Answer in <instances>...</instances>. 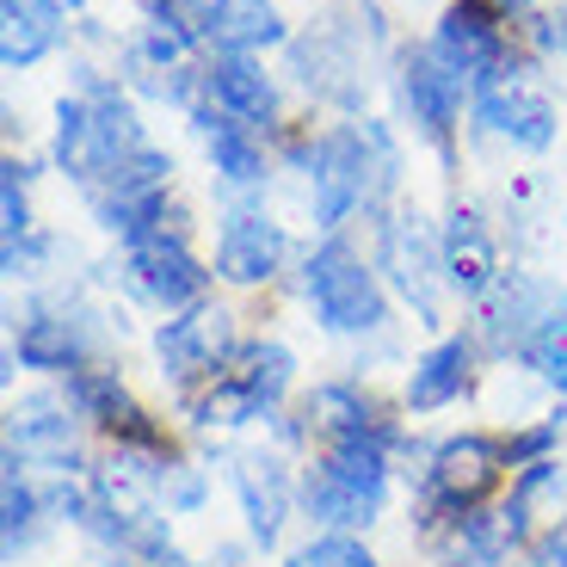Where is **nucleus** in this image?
Segmentation results:
<instances>
[{
	"label": "nucleus",
	"mask_w": 567,
	"mask_h": 567,
	"mask_svg": "<svg viewBox=\"0 0 567 567\" xmlns=\"http://www.w3.org/2000/svg\"><path fill=\"white\" fill-rule=\"evenodd\" d=\"M297 161L309 167V198H315V223L321 228H340L352 210H383V198L395 192V173H401L395 136L383 124H370V117L302 142Z\"/></svg>",
	"instance_id": "obj_1"
},
{
	"label": "nucleus",
	"mask_w": 567,
	"mask_h": 567,
	"mask_svg": "<svg viewBox=\"0 0 567 567\" xmlns=\"http://www.w3.org/2000/svg\"><path fill=\"white\" fill-rule=\"evenodd\" d=\"M136 148H148V136H142L136 112L112 81H86L81 93L56 105V167L81 192L105 185Z\"/></svg>",
	"instance_id": "obj_2"
},
{
	"label": "nucleus",
	"mask_w": 567,
	"mask_h": 567,
	"mask_svg": "<svg viewBox=\"0 0 567 567\" xmlns=\"http://www.w3.org/2000/svg\"><path fill=\"white\" fill-rule=\"evenodd\" d=\"M302 297H309L315 321L327 333H377L389 321V297H383V284H377V271L340 235L309 254V266H302Z\"/></svg>",
	"instance_id": "obj_3"
},
{
	"label": "nucleus",
	"mask_w": 567,
	"mask_h": 567,
	"mask_svg": "<svg viewBox=\"0 0 567 567\" xmlns=\"http://www.w3.org/2000/svg\"><path fill=\"white\" fill-rule=\"evenodd\" d=\"M167 192H173V155L148 142V148H136L105 185H93L86 204H93L105 235H117V241L130 247V241H142V235H155V228L173 223Z\"/></svg>",
	"instance_id": "obj_4"
},
{
	"label": "nucleus",
	"mask_w": 567,
	"mask_h": 567,
	"mask_svg": "<svg viewBox=\"0 0 567 567\" xmlns=\"http://www.w3.org/2000/svg\"><path fill=\"white\" fill-rule=\"evenodd\" d=\"M506 444L487 439V432H463V439H444L439 451L425 456V525L439 518H475L482 499L499 487V468H506Z\"/></svg>",
	"instance_id": "obj_5"
},
{
	"label": "nucleus",
	"mask_w": 567,
	"mask_h": 567,
	"mask_svg": "<svg viewBox=\"0 0 567 567\" xmlns=\"http://www.w3.org/2000/svg\"><path fill=\"white\" fill-rule=\"evenodd\" d=\"M432 50H439L451 69H463L468 86H487V81L518 74V62H512L506 7H494V0H451V7L439 13Z\"/></svg>",
	"instance_id": "obj_6"
},
{
	"label": "nucleus",
	"mask_w": 567,
	"mask_h": 567,
	"mask_svg": "<svg viewBox=\"0 0 567 567\" xmlns=\"http://www.w3.org/2000/svg\"><path fill=\"white\" fill-rule=\"evenodd\" d=\"M235 352H241V346H235V315L216 309V302L179 309L173 321H161V333H155L161 377H167V383H179V389L216 383Z\"/></svg>",
	"instance_id": "obj_7"
},
{
	"label": "nucleus",
	"mask_w": 567,
	"mask_h": 567,
	"mask_svg": "<svg viewBox=\"0 0 567 567\" xmlns=\"http://www.w3.org/2000/svg\"><path fill=\"white\" fill-rule=\"evenodd\" d=\"M377 271L395 284V297L408 302L420 321H439V284H444V259H439V235L425 228L420 210H395L377 235Z\"/></svg>",
	"instance_id": "obj_8"
},
{
	"label": "nucleus",
	"mask_w": 567,
	"mask_h": 567,
	"mask_svg": "<svg viewBox=\"0 0 567 567\" xmlns=\"http://www.w3.org/2000/svg\"><path fill=\"white\" fill-rule=\"evenodd\" d=\"M124 271H130V284H136V297H148L167 315L198 309L204 290H210V271H204V259L185 247L179 228H155V235L130 241L124 247Z\"/></svg>",
	"instance_id": "obj_9"
},
{
	"label": "nucleus",
	"mask_w": 567,
	"mask_h": 567,
	"mask_svg": "<svg viewBox=\"0 0 567 567\" xmlns=\"http://www.w3.org/2000/svg\"><path fill=\"white\" fill-rule=\"evenodd\" d=\"M395 86H401V105H408L413 130H420L425 142L451 148V130H456V117H463V100H475L468 74L451 69L432 43H420V50H401Z\"/></svg>",
	"instance_id": "obj_10"
},
{
	"label": "nucleus",
	"mask_w": 567,
	"mask_h": 567,
	"mask_svg": "<svg viewBox=\"0 0 567 567\" xmlns=\"http://www.w3.org/2000/svg\"><path fill=\"white\" fill-rule=\"evenodd\" d=\"M475 124L487 130V136L512 142V148H525V155H543L555 142V100L543 93V86H530L525 74H506V81H487L475 86Z\"/></svg>",
	"instance_id": "obj_11"
},
{
	"label": "nucleus",
	"mask_w": 567,
	"mask_h": 567,
	"mask_svg": "<svg viewBox=\"0 0 567 567\" xmlns=\"http://www.w3.org/2000/svg\"><path fill=\"white\" fill-rule=\"evenodd\" d=\"M383 494H389V482H377V475H352V468H340L333 456L309 463V468H302V482H297L302 512H309L315 525H327V530H364V525H377Z\"/></svg>",
	"instance_id": "obj_12"
},
{
	"label": "nucleus",
	"mask_w": 567,
	"mask_h": 567,
	"mask_svg": "<svg viewBox=\"0 0 567 567\" xmlns=\"http://www.w3.org/2000/svg\"><path fill=\"white\" fill-rule=\"evenodd\" d=\"M290 62H297L302 86H309L315 100L340 105V112H358V105H364V50H358L352 31L315 25L309 38L290 43Z\"/></svg>",
	"instance_id": "obj_13"
},
{
	"label": "nucleus",
	"mask_w": 567,
	"mask_h": 567,
	"mask_svg": "<svg viewBox=\"0 0 567 567\" xmlns=\"http://www.w3.org/2000/svg\"><path fill=\"white\" fill-rule=\"evenodd\" d=\"M7 456L25 463L31 475H74L81 456H74V425H69V401L31 395L13 408L7 420Z\"/></svg>",
	"instance_id": "obj_14"
},
{
	"label": "nucleus",
	"mask_w": 567,
	"mask_h": 567,
	"mask_svg": "<svg viewBox=\"0 0 567 567\" xmlns=\"http://www.w3.org/2000/svg\"><path fill=\"white\" fill-rule=\"evenodd\" d=\"M290 259V235L266 210H228L216 228V278L228 284H271Z\"/></svg>",
	"instance_id": "obj_15"
},
{
	"label": "nucleus",
	"mask_w": 567,
	"mask_h": 567,
	"mask_svg": "<svg viewBox=\"0 0 567 567\" xmlns=\"http://www.w3.org/2000/svg\"><path fill=\"white\" fill-rule=\"evenodd\" d=\"M439 259H444V290H456L463 302H482L506 271H499V254H494V235L487 223L468 204H456L451 223L439 235Z\"/></svg>",
	"instance_id": "obj_16"
},
{
	"label": "nucleus",
	"mask_w": 567,
	"mask_h": 567,
	"mask_svg": "<svg viewBox=\"0 0 567 567\" xmlns=\"http://www.w3.org/2000/svg\"><path fill=\"white\" fill-rule=\"evenodd\" d=\"M235 494H241V512H247L254 543H278L284 518H290V506H297V482H290L284 456H271V451L235 456Z\"/></svg>",
	"instance_id": "obj_17"
},
{
	"label": "nucleus",
	"mask_w": 567,
	"mask_h": 567,
	"mask_svg": "<svg viewBox=\"0 0 567 567\" xmlns=\"http://www.w3.org/2000/svg\"><path fill=\"white\" fill-rule=\"evenodd\" d=\"M204 81H210V100L223 117H235L247 130L278 124V86H271V74L254 56H210L204 62Z\"/></svg>",
	"instance_id": "obj_18"
},
{
	"label": "nucleus",
	"mask_w": 567,
	"mask_h": 567,
	"mask_svg": "<svg viewBox=\"0 0 567 567\" xmlns=\"http://www.w3.org/2000/svg\"><path fill=\"white\" fill-rule=\"evenodd\" d=\"M204 43L216 56H259L271 43H284V13L271 0H204Z\"/></svg>",
	"instance_id": "obj_19"
},
{
	"label": "nucleus",
	"mask_w": 567,
	"mask_h": 567,
	"mask_svg": "<svg viewBox=\"0 0 567 567\" xmlns=\"http://www.w3.org/2000/svg\"><path fill=\"white\" fill-rule=\"evenodd\" d=\"M555 297H561V290H549V284H537V278H499L494 290H487L482 340L494 346V352H525V340L537 333V321L549 315Z\"/></svg>",
	"instance_id": "obj_20"
},
{
	"label": "nucleus",
	"mask_w": 567,
	"mask_h": 567,
	"mask_svg": "<svg viewBox=\"0 0 567 567\" xmlns=\"http://www.w3.org/2000/svg\"><path fill=\"white\" fill-rule=\"evenodd\" d=\"M192 124L204 130L210 167L223 173L228 185H259V179H266V148H259V130H247V124H235V117H223V112H216L210 81H204L198 105H192Z\"/></svg>",
	"instance_id": "obj_21"
},
{
	"label": "nucleus",
	"mask_w": 567,
	"mask_h": 567,
	"mask_svg": "<svg viewBox=\"0 0 567 567\" xmlns=\"http://www.w3.org/2000/svg\"><path fill=\"white\" fill-rule=\"evenodd\" d=\"M13 358L25 370H43V377H69V370H81V358H86V327H81V315H56V309H38V315H25L19 321V340H13Z\"/></svg>",
	"instance_id": "obj_22"
},
{
	"label": "nucleus",
	"mask_w": 567,
	"mask_h": 567,
	"mask_svg": "<svg viewBox=\"0 0 567 567\" xmlns=\"http://www.w3.org/2000/svg\"><path fill=\"white\" fill-rule=\"evenodd\" d=\"M62 43V7L56 0H0V62L31 69Z\"/></svg>",
	"instance_id": "obj_23"
},
{
	"label": "nucleus",
	"mask_w": 567,
	"mask_h": 567,
	"mask_svg": "<svg viewBox=\"0 0 567 567\" xmlns=\"http://www.w3.org/2000/svg\"><path fill=\"white\" fill-rule=\"evenodd\" d=\"M468 364H475V346H468L463 333H451V340H439L432 352H420L413 358V377H408V408L413 413L451 408L468 389Z\"/></svg>",
	"instance_id": "obj_24"
},
{
	"label": "nucleus",
	"mask_w": 567,
	"mask_h": 567,
	"mask_svg": "<svg viewBox=\"0 0 567 567\" xmlns=\"http://www.w3.org/2000/svg\"><path fill=\"white\" fill-rule=\"evenodd\" d=\"M309 432L321 444H340V439H364V432H383V420H377V408H370L364 395H358L352 383H321L309 395Z\"/></svg>",
	"instance_id": "obj_25"
},
{
	"label": "nucleus",
	"mask_w": 567,
	"mask_h": 567,
	"mask_svg": "<svg viewBox=\"0 0 567 567\" xmlns=\"http://www.w3.org/2000/svg\"><path fill=\"white\" fill-rule=\"evenodd\" d=\"M228 370H235L247 389H254L259 408H278L284 389H290V370H297V358H290V346H278V340H254V346H241V352L228 358Z\"/></svg>",
	"instance_id": "obj_26"
},
{
	"label": "nucleus",
	"mask_w": 567,
	"mask_h": 567,
	"mask_svg": "<svg viewBox=\"0 0 567 567\" xmlns=\"http://www.w3.org/2000/svg\"><path fill=\"white\" fill-rule=\"evenodd\" d=\"M518 364L537 370L549 389H567V290L549 302V315L537 321V333L525 340V352H518Z\"/></svg>",
	"instance_id": "obj_27"
},
{
	"label": "nucleus",
	"mask_w": 567,
	"mask_h": 567,
	"mask_svg": "<svg viewBox=\"0 0 567 567\" xmlns=\"http://www.w3.org/2000/svg\"><path fill=\"white\" fill-rule=\"evenodd\" d=\"M512 499L525 506V518H549V530H561V518H567V468L549 463V456L530 463V468H518Z\"/></svg>",
	"instance_id": "obj_28"
},
{
	"label": "nucleus",
	"mask_w": 567,
	"mask_h": 567,
	"mask_svg": "<svg viewBox=\"0 0 567 567\" xmlns=\"http://www.w3.org/2000/svg\"><path fill=\"white\" fill-rule=\"evenodd\" d=\"M259 401H254V389L235 377V370H223L216 383H204L198 395H192V420L198 425H247V420H259Z\"/></svg>",
	"instance_id": "obj_29"
},
{
	"label": "nucleus",
	"mask_w": 567,
	"mask_h": 567,
	"mask_svg": "<svg viewBox=\"0 0 567 567\" xmlns=\"http://www.w3.org/2000/svg\"><path fill=\"white\" fill-rule=\"evenodd\" d=\"M284 567H383V561H377V555H370L352 530H327V537L302 543V549L290 555Z\"/></svg>",
	"instance_id": "obj_30"
},
{
	"label": "nucleus",
	"mask_w": 567,
	"mask_h": 567,
	"mask_svg": "<svg viewBox=\"0 0 567 567\" xmlns=\"http://www.w3.org/2000/svg\"><path fill=\"white\" fill-rule=\"evenodd\" d=\"M25 235H38V223H31V198H25V167L7 161V167H0V247L25 241Z\"/></svg>",
	"instance_id": "obj_31"
},
{
	"label": "nucleus",
	"mask_w": 567,
	"mask_h": 567,
	"mask_svg": "<svg viewBox=\"0 0 567 567\" xmlns=\"http://www.w3.org/2000/svg\"><path fill=\"white\" fill-rule=\"evenodd\" d=\"M161 499L167 512H198L204 506V475L185 463H161Z\"/></svg>",
	"instance_id": "obj_32"
},
{
	"label": "nucleus",
	"mask_w": 567,
	"mask_h": 567,
	"mask_svg": "<svg viewBox=\"0 0 567 567\" xmlns=\"http://www.w3.org/2000/svg\"><path fill=\"white\" fill-rule=\"evenodd\" d=\"M555 439H561V420H543V425H530V432H518V439H506V456L518 468H530V463H543V456H549Z\"/></svg>",
	"instance_id": "obj_33"
},
{
	"label": "nucleus",
	"mask_w": 567,
	"mask_h": 567,
	"mask_svg": "<svg viewBox=\"0 0 567 567\" xmlns=\"http://www.w3.org/2000/svg\"><path fill=\"white\" fill-rule=\"evenodd\" d=\"M530 567H567V537L561 530H543V537L530 543Z\"/></svg>",
	"instance_id": "obj_34"
},
{
	"label": "nucleus",
	"mask_w": 567,
	"mask_h": 567,
	"mask_svg": "<svg viewBox=\"0 0 567 567\" xmlns=\"http://www.w3.org/2000/svg\"><path fill=\"white\" fill-rule=\"evenodd\" d=\"M555 50H561V56H567V0H561V7H555Z\"/></svg>",
	"instance_id": "obj_35"
},
{
	"label": "nucleus",
	"mask_w": 567,
	"mask_h": 567,
	"mask_svg": "<svg viewBox=\"0 0 567 567\" xmlns=\"http://www.w3.org/2000/svg\"><path fill=\"white\" fill-rule=\"evenodd\" d=\"M56 7H62V13H74V7H86V0H56Z\"/></svg>",
	"instance_id": "obj_36"
},
{
	"label": "nucleus",
	"mask_w": 567,
	"mask_h": 567,
	"mask_svg": "<svg viewBox=\"0 0 567 567\" xmlns=\"http://www.w3.org/2000/svg\"><path fill=\"white\" fill-rule=\"evenodd\" d=\"M506 7H530V0H506Z\"/></svg>",
	"instance_id": "obj_37"
}]
</instances>
